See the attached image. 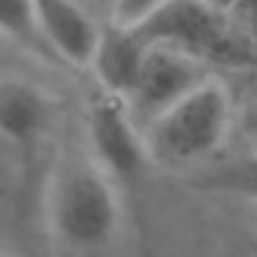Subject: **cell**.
I'll return each mask as SVG.
<instances>
[{
    "label": "cell",
    "instance_id": "8992f818",
    "mask_svg": "<svg viewBox=\"0 0 257 257\" xmlns=\"http://www.w3.org/2000/svg\"><path fill=\"white\" fill-rule=\"evenodd\" d=\"M34 7L52 55L70 67L88 70L103 37V25L91 16V7L82 0H34Z\"/></svg>",
    "mask_w": 257,
    "mask_h": 257
},
{
    "label": "cell",
    "instance_id": "7a4b0ae2",
    "mask_svg": "<svg viewBox=\"0 0 257 257\" xmlns=\"http://www.w3.org/2000/svg\"><path fill=\"white\" fill-rule=\"evenodd\" d=\"M236 124V100L221 79H209L155 124L143 137L152 164L167 170H191L218 155Z\"/></svg>",
    "mask_w": 257,
    "mask_h": 257
},
{
    "label": "cell",
    "instance_id": "4fadbf2b",
    "mask_svg": "<svg viewBox=\"0 0 257 257\" xmlns=\"http://www.w3.org/2000/svg\"><path fill=\"white\" fill-rule=\"evenodd\" d=\"M206 7H212V10H218V13H227V16H233L236 10H242V0H203Z\"/></svg>",
    "mask_w": 257,
    "mask_h": 257
},
{
    "label": "cell",
    "instance_id": "30bf717a",
    "mask_svg": "<svg viewBox=\"0 0 257 257\" xmlns=\"http://www.w3.org/2000/svg\"><path fill=\"white\" fill-rule=\"evenodd\" d=\"M0 25H4V34L13 43H19L25 52L55 58L46 37H43L34 0H0Z\"/></svg>",
    "mask_w": 257,
    "mask_h": 257
},
{
    "label": "cell",
    "instance_id": "8fae6325",
    "mask_svg": "<svg viewBox=\"0 0 257 257\" xmlns=\"http://www.w3.org/2000/svg\"><path fill=\"white\" fill-rule=\"evenodd\" d=\"M167 4L170 0H112L109 4V22L127 25V28H140L143 22H149Z\"/></svg>",
    "mask_w": 257,
    "mask_h": 257
},
{
    "label": "cell",
    "instance_id": "5bb4252c",
    "mask_svg": "<svg viewBox=\"0 0 257 257\" xmlns=\"http://www.w3.org/2000/svg\"><path fill=\"white\" fill-rule=\"evenodd\" d=\"M82 4H88V7H94V4H103V0H82ZM109 4H112V0H109Z\"/></svg>",
    "mask_w": 257,
    "mask_h": 257
},
{
    "label": "cell",
    "instance_id": "52a82bcc",
    "mask_svg": "<svg viewBox=\"0 0 257 257\" xmlns=\"http://www.w3.org/2000/svg\"><path fill=\"white\" fill-rule=\"evenodd\" d=\"M149 43L137 28L127 25H103V37L97 43V52L91 58V73L97 79V91L112 94L118 100H127L140 82V73L149 58Z\"/></svg>",
    "mask_w": 257,
    "mask_h": 257
},
{
    "label": "cell",
    "instance_id": "ba28073f",
    "mask_svg": "<svg viewBox=\"0 0 257 257\" xmlns=\"http://www.w3.org/2000/svg\"><path fill=\"white\" fill-rule=\"evenodd\" d=\"M52 118L49 100L31 85V82H4L0 91V127L10 146L19 152H31L43 137Z\"/></svg>",
    "mask_w": 257,
    "mask_h": 257
},
{
    "label": "cell",
    "instance_id": "277c9868",
    "mask_svg": "<svg viewBox=\"0 0 257 257\" xmlns=\"http://www.w3.org/2000/svg\"><path fill=\"white\" fill-rule=\"evenodd\" d=\"M88 143L91 155L109 173L118 191H134L146 164H152L146 137L127 103L103 91H97L88 106Z\"/></svg>",
    "mask_w": 257,
    "mask_h": 257
},
{
    "label": "cell",
    "instance_id": "9c48e42d",
    "mask_svg": "<svg viewBox=\"0 0 257 257\" xmlns=\"http://www.w3.org/2000/svg\"><path fill=\"white\" fill-rule=\"evenodd\" d=\"M194 185L212 194H227V197H242L257 203V155L206 167L203 173L194 176Z\"/></svg>",
    "mask_w": 257,
    "mask_h": 257
},
{
    "label": "cell",
    "instance_id": "5b68a950",
    "mask_svg": "<svg viewBox=\"0 0 257 257\" xmlns=\"http://www.w3.org/2000/svg\"><path fill=\"white\" fill-rule=\"evenodd\" d=\"M209 79L212 67L206 61L173 46H152L140 82L124 103L131 109L134 121L140 124V131H146L149 124H155L164 112H170L176 103H182Z\"/></svg>",
    "mask_w": 257,
    "mask_h": 257
},
{
    "label": "cell",
    "instance_id": "3957f363",
    "mask_svg": "<svg viewBox=\"0 0 257 257\" xmlns=\"http://www.w3.org/2000/svg\"><path fill=\"white\" fill-rule=\"evenodd\" d=\"M149 46H173L200 61L254 70V46L233 28L227 13L206 7L203 0H170L149 22L137 28Z\"/></svg>",
    "mask_w": 257,
    "mask_h": 257
},
{
    "label": "cell",
    "instance_id": "7c38bea8",
    "mask_svg": "<svg viewBox=\"0 0 257 257\" xmlns=\"http://www.w3.org/2000/svg\"><path fill=\"white\" fill-rule=\"evenodd\" d=\"M236 100V124L257 143V67L245 70V85Z\"/></svg>",
    "mask_w": 257,
    "mask_h": 257
},
{
    "label": "cell",
    "instance_id": "6da1fadb",
    "mask_svg": "<svg viewBox=\"0 0 257 257\" xmlns=\"http://www.w3.org/2000/svg\"><path fill=\"white\" fill-rule=\"evenodd\" d=\"M46 212L49 227L64 248L94 254L115 239L121 218L118 188L91 152H73L52 176Z\"/></svg>",
    "mask_w": 257,
    "mask_h": 257
}]
</instances>
